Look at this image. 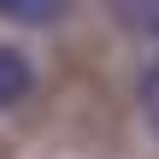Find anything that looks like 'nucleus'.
Returning <instances> with one entry per match:
<instances>
[{
	"mask_svg": "<svg viewBox=\"0 0 159 159\" xmlns=\"http://www.w3.org/2000/svg\"><path fill=\"white\" fill-rule=\"evenodd\" d=\"M142 118H148V130L159 136V65L142 71Z\"/></svg>",
	"mask_w": 159,
	"mask_h": 159,
	"instance_id": "4",
	"label": "nucleus"
},
{
	"mask_svg": "<svg viewBox=\"0 0 159 159\" xmlns=\"http://www.w3.org/2000/svg\"><path fill=\"white\" fill-rule=\"evenodd\" d=\"M30 83H35L30 59H24V53H12V47H0V106H18V100L30 94Z\"/></svg>",
	"mask_w": 159,
	"mask_h": 159,
	"instance_id": "2",
	"label": "nucleus"
},
{
	"mask_svg": "<svg viewBox=\"0 0 159 159\" xmlns=\"http://www.w3.org/2000/svg\"><path fill=\"white\" fill-rule=\"evenodd\" d=\"M65 12H71V0H0V18L30 24V30H47V24H59Z\"/></svg>",
	"mask_w": 159,
	"mask_h": 159,
	"instance_id": "1",
	"label": "nucleus"
},
{
	"mask_svg": "<svg viewBox=\"0 0 159 159\" xmlns=\"http://www.w3.org/2000/svg\"><path fill=\"white\" fill-rule=\"evenodd\" d=\"M106 6H112V18H118L124 30L159 41V0H106Z\"/></svg>",
	"mask_w": 159,
	"mask_h": 159,
	"instance_id": "3",
	"label": "nucleus"
}]
</instances>
